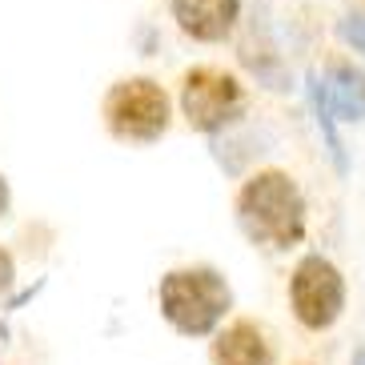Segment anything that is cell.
I'll use <instances>...</instances> for the list:
<instances>
[{"instance_id": "obj_2", "label": "cell", "mask_w": 365, "mask_h": 365, "mask_svg": "<svg viewBox=\"0 0 365 365\" xmlns=\"http://www.w3.org/2000/svg\"><path fill=\"white\" fill-rule=\"evenodd\" d=\"M161 309L189 337L209 333L229 309V285L213 269H181L161 281Z\"/></svg>"}, {"instance_id": "obj_10", "label": "cell", "mask_w": 365, "mask_h": 365, "mask_svg": "<svg viewBox=\"0 0 365 365\" xmlns=\"http://www.w3.org/2000/svg\"><path fill=\"white\" fill-rule=\"evenodd\" d=\"M337 33H341L345 44H354L357 53H365V16H345V21L337 24Z\"/></svg>"}, {"instance_id": "obj_6", "label": "cell", "mask_w": 365, "mask_h": 365, "mask_svg": "<svg viewBox=\"0 0 365 365\" xmlns=\"http://www.w3.org/2000/svg\"><path fill=\"white\" fill-rule=\"evenodd\" d=\"M241 0H173V16L193 41H225Z\"/></svg>"}, {"instance_id": "obj_5", "label": "cell", "mask_w": 365, "mask_h": 365, "mask_svg": "<svg viewBox=\"0 0 365 365\" xmlns=\"http://www.w3.org/2000/svg\"><path fill=\"white\" fill-rule=\"evenodd\" d=\"M181 105L193 129L213 133L241 108V85L229 73H221V68H193L185 76Z\"/></svg>"}, {"instance_id": "obj_8", "label": "cell", "mask_w": 365, "mask_h": 365, "mask_svg": "<svg viewBox=\"0 0 365 365\" xmlns=\"http://www.w3.org/2000/svg\"><path fill=\"white\" fill-rule=\"evenodd\" d=\"M329 105L341 113L345 120H361L365 117V76L354 68H333V85H325Z\"/></svg>"}, {"instance_id": "obj_7", "label": "cell", "mask_w": 365, "mask_h": 365, "mask_svg": "<svg viewBox=\"0 0 365 365\" xmlns=\"http://www.w3.org/2000/svg\"><path fill=\"white\" fill-rule=\"evenodd\" d=\"M213 365H273V354H269V345L257 325L237 322L217 337Z\"/></svg>"}, {"instance_id": "obj_9", "label": "cell", "mask_w": 365, "mask_h": 365, "mask_svg": "<svg viewBox=\"0 0 365 365\" xmlns=\"http://www.w3.org/2000/svg\"><path fill=\"white\" fill-rule=\"evenodd\" d=\"M309 101H313V113H317V125H322L325 140H329L333 161H337V169L345 173V153H341V140H337V133H333V105H329V97H325V81H317L313 73H309Z\"/></svg>"}, {"instance_id": "obj_11", "label": "cell", "mask_w": 365, "mask_h": 365, "mask_svg": "<svg viewBox=\"0 0 365 365\" xmlns=\"http://www.w3.org/2000/svg\"><path fill=\"white\" fill-rule=\"evenodd\" d=\"M9 285H12V257L0 249V293L9 289Z\"/></svg>"}, {"instance_id": "obj_1", "label": "cell", "mask_w": 365, "mask_h": 365, "mask_svg": "<svg viewBox=\"0 0 365 365\" xmlns=\"http://www.w3.org/2000/svg\"><path fill=\"white\" fill-rule=\"evenodd\" d=\"M237 217L253 241L273 249H289L305 233V201L285 173H261L241 189Z\"/></svg>"}, {"instance_id": "obj_12", "label": "cell", "mask_w": 365, "mask_h": 365, "mask_svg": "<svg viewBox=\"0 0 365 365\" xmlns=\"http://www.w3.org/2000/svg\"><path fill=\"white\" fill-rule=\"evenodd\" d=\"M4 209H9V185H4V177H0V217H4Z\"/></svg>"}, {"instance_id": "obj_3", "label": "cell", "mask_w": 365, "mask_h": 365, "mask_svg": "<svg viewBox=\"0 0 365 365\" xmlns=\"http://www.w3.org/2000/svg\"><path fill=\"white\" fill-rule=\"evenodd\" d=\"M105 117L120 140H157L169 125V101L153 81H125L108 93Z\"/></svg>"}, {"instance_id": "obj_13", "label": "cell", "mask_w": 365, "mask_h": 365, "mask_svg": "<svg viewBox=\"0 0 365 365\" xmlns=\"http://www.w3.org/2000/svg\"><path fill=\"white\" fill-rule=\"evenodd\" d=\"M354 365H365V349H357V354H354Z\"/></svg>"}, {"instance_id": "obj_4", "label": "cell", "mask_w": 365, "mask_h": 365, "mask_svg": "<svg viewBox=\"0 0 365 365\" xmlns=\"http://www.w3.org/2000/svg\"><path fill=\"white\" fill-rule=\"evenodd\" d=\"M345 305V285L341 273L325 257H305L293 273V309H297L301 325L309 329H325L337 322V313Z\"/></svg>"}]
</instances>
